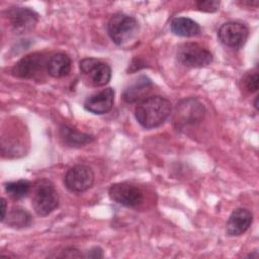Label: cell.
Listing matches in <instances>:
<instances>
[{"label": "cell", "instance_id": "cell-5", "mask_svg": "<svg viewBox=\"0 0 259 259\" xmlns=\"http://www.w3.org/2000/svg\"><path fill=\"white\" fill-rule=\"evenodd\" d=\"M49 58L42 53H32L21 58L12 68V75L22 79H34L47 70Z\"/></svg>", "mask_w": 259, "mask_h": 259}, {"label": "cell", "instance_id": "cell-19", "mask_svg": "<svg viewBox=\"0 0 259 259\" xmlns=\"http://www.w3.org/2000/svg\"><path fill=\"white\" fill-rule=\"evenodd\" d=\"M31 185L27 180H17L5 184V190L13 199H21L30 191Z\"/></svg>", "mask_w": 259, "mask_h": 259}, {"label": "cell", "instance_id": "cell-16", "mask_svg": "<svg viewBox=\"0 0 259 259\" xmlns=\"http://www.w3.org/2000/svg\"><path fill=\"white\" fill-rule=\"evenodd\" d=\"M171 31L178 36L190 37L200 32V26L194 20L188 17H176L170 23Z\"/></svg>", "mask_w": 259, "mask_h": 259}, {"label": "cell", "instance_id": "cell-24", "mask_svg": "<svg viewBox=\"0 0 259 259\" xmlns=\"http://www.w3.org/2000/svg\"><path fill=\"white\" fill-rule=\"evenodd\" d=\"M6 218V201L4 198L1 199V221L4 222Z\"/></svg>", "mask_w": 259, "mask_h": 259}, {"label": "cell", "instance_id": "cell-3", "mask_svg": "<svg viewBox=\"0 0 259 259\" xmlns=\"http://www.w3.org/2000/svg\"><path fill=\"white\" fill-rule=\"evenodd\" d=\"M31 204L39 217H46L59 205V196L54 184L48 179L36 181L33 186Z\"/></svg>", "mask_w": 259, "mask_h": 259}, {"label": "cell", "instance_id": "cell-21", "mask_svg": "<svg viewBox=\"0 0 259 259\" xmlns=\"http://www.w3.org/2000/svg\"><path fill=\"white\" fill-rule=\"evenodd\" d=\"M245 86L249 92H256L258 89V73L253 72L245 78Z\"/></svg>", "mask_w": 259, "mask_h": 259}, {"label": "cell", "instance_id": "cell-9", "mask_svg": "<svg viewBox=\"0 0 259 259\" xmlns=\"http://www.w3.org/2000/svg\"><path fill=\"white\" fill-rule=\"evenodd\" d=\"M64 182L69 191L83 192L92 186L94 173L92 169L86 165H76L68 170Z\"/></svg>", "mask_w": 259, "mask_h": 259}, {"label": "cell", "instance_id": "cell-4", "mask_svg": "<svg viewBox=\"0 0 259 259\" xmlns=\"http://www.w3.org/2000/svg\"><path fill=\"white\" fill-rule=\"evenodd\" d=\"M79 68L86 83L93 87L104 86L111 78L109 65L95 58H85L81 60Z\"/></svg>", "mask_w": 259, "mask_h": 259}, {"label": "cell", "instance_id": "cell-17", "mask_svg": "<svg viewBox=\"0 0 259 259\" xmlns=\"http://www.w3.org/2000/svg\"><path fill=\"white\" fill-rule=\"evenodd\" d=\"M60 136L64 143L69 147H81L92 141L91 136L84 133H80L67 125H63L61 127Z\"/></svg>", "mask_w": 259, "mask_h": 259}, {"label": "cell", "instance_id": "cell-13", "mask_svg": "<svg viewBox=\"0 0 259 259\" xmlns=\"http://www.w3.org/2000/svg\"><path fill=\"white\" fill-rule=\"evenodd\" d=\"M153 83L150 78L141 75L136 78L123 91L122 98L127 103H135L142 101L150 93Z\"/></svg>", "mask_w": 259, "mask_h": 259}, {"label": "cell", "instance_id": "cell-22", "mask_svg": "<svg viewBox=\"0 0 259 259\" xmlns=\"http://www.w3.org/2000/svg\"><path fill=\"white\" fill-rule=\"evenodd\" d=\"M61 257H69V258H74V257H82V254L79 252V250L75 248H68L65 249Z\"/></svg>", "mask_w": 259, "mask_h": 259}, {"label": "cell", "instance_id": "cell-25", "mask_svg": "<svg viewBox=\"0 0 259 259\" xmlns=\"http://www.w3.org/2000/svg\"><path fill=\"white\" fill-rule=\"evenodd\" d=\"M257 100H258V98L256 97V99H255V102H254V106H255V108H256V109H258V105H257Z\"/></svg>", "mask_w": 259, "mask_h": 259}, {"label": "cell", "instance_id": "cell-8", "mask_svg": "<svg viewBox=\"0 0 259 259\" xmlns=\"http://www.w3.org/2000/svg\"><path fill=\"white\" fill-rule=\"evenodd\" d=\"M249 35L248 27L238 21H229L224 23L218 31L219 39L223 45L232 49L242 48Z\"/></svg>", "mask_w": 259, "mask_h": 259}, {"label": "cell", "instance_id": "cell-15", "mask_svg": "<svg viewBox=\"0 0 259 259\" xmlns=\"http://www.w3.org/2000/svg\"><path fill=\"white\" fill-rule=\"evenodd\" d=\"M71 64V59L68 55L57 53L49 58L47 72L54 78H62L70 73Z\"/></svg>", "mask_w": 259, "mask_h": 259}, {"label": "cell", "instance_id": "cell-6", "mask_svg": "<svg viewBox=\"0 0 259 259\" xmlns=\"http://www.w3.org/2000/svg\"><path fill=\"white\" fill-rule=\"evenodd\" d=\"M178 61L186 67L201 68L212 62L211 53L196 42H185L177 50Z\"/></svg>", "mask_w": 259, "mask_h": 259}, {"label": "cell", "instance_id": "cell-2", "mask_svg": "<svg viewBox=\"0 0 259 259\" xmlns=\"http://www.w3.org/2000/svg\"><path fill=\"white\" fill-rule=\"evenodd\" d=\"M140 29L138 20L123 13L113 14L107 24V32L111 40L117 46H124L133 40Z\"/></svg>", "mask_w": 259, "mask_h": 259}, {"label": "cell", "instance_id": "cell-18", "mask_svg": "<svg viewBox=\"0 0 259 259\" xmlns=\"http://www.w3.org/2000/svg\"><path fill=\"white\" fill-rule=\"evenodd\" d=\"M6 224L12 228H24L31 223L30 214L22 208H13L6 214ZM5 221V220H4Z\"/></svg>", "mask_w": 259, "mask_h": 259}, {"label": "cell", "instance_id": "cell-20", "mask_svg": "<svg viewBox=\"0 0 259 259\" xmlns=\"http://www.w3.org/2000/svg\"><path fill=\"white\" fill-rule=\"evenodd\" d=\"M197 7L199 10L204 12H214L219 9L220 2L217 0H205V1H198Z\"/></svg>", "mask_w": 259, "mask_h": 259}, {"label": "cell", "instance_id": "cell-12", "mask_svg": "<svg viewBox=\"0 0 259 259\" xmlns=\"http://www.w3.org/2000/svg\"><path fill=\"white\" fill-rule=\"evenodd\" d=\"M114 101V90L105 88L88 96L84 102V108L94 114H104L111 110Z\"/></svg>", "mask_w": 259, "mask_h": 259}, {"label": "cell", "instance_id": "cell-11", "mask_svg": "<svg viewBox=\"0 0 259 259\" xmlns=\"http://www.w3.org/2000/svg\"><path fill=\"white\" fill-rule=\"evenodd\" d=\"M108 194L113 201L124 206H136L143 200V193L140 188L127 182L111 185Z\"/></svg>", "mask_w": 259, "mask_h": 259}, {"label": "cell", "instance_id": "cell-7", "mask_svg": "<svg viewBox=\"0 0 259 259\" xmlns=\"http://www.w3.org/2000/svg\"><path fill=\"white\" fill-rule=\"evenodd\" d=\"M7 18L16 34L30 32L38 21V15L27 7H12L7 11Z\"/></svg>", "mask_w": 259, "mask_h": 259}, {"label": "cell", "instance_id": "cell-10", "mask_svg": "<svg viewBox=\"0 0 259 259\" xmlns=\"http://www.w3.org/2000/svg\"><path fill=\"white\" fill-rule=\"evenodd\" d=\"M204 115V107L193 98L180 101L174 113V122L179 126L193 124L202 119Z\"/></svg>", "mask_w": 259, "mask_h": 259}, {"label": "cell", "instance_id": "cell-1", "mask_svg": "<svg viewBox=\"0 0 259 259\" xmlns=\"http://www.w3.org/2000/svg\"><path fill=\"white\" fill-rule=\"evenodd\" d=\"M172 110L169 100L162 96H151L138 103L135 116L145 128H154L161 125L170 115Z\"/></svg>", "mask_w": 259, "mask_h": 259}, {"label": "cell", "instance_id": "cell-14", "mask_svg": "<svg viewBox=\"0 0 259 259\" xmlns=\"http://www.w3.org/2000/svg\"><path fill=\"white\" fill-rule=\"evenodd\" d=\"M252 213L247 208L238 207L229 217L227 222V234L229 236H240L245 233L251 223H252Z\"/></svg>", "mask_w": 259, "mask_h": 259}, {"label": "cell", "instance_id": "cell-23", "mask_svg": "<svg viewBox=\"0 0 259 259\" xmlns=\"http://www.w3.org/2000/svg\"><path fill=\"white\" fill-rule=\"evenodd\" d=\"M87 257H90V258H102L103 257L102 249L100 247H93V248H91L88 251V253H87Z\"/></svg>", "mask_w": 259, "mask_h": 259}]
</instances>
